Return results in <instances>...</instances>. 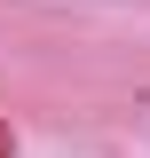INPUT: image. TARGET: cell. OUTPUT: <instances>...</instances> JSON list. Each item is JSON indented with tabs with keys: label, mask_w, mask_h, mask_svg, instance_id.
<instances>
[{
	"label": "cell",
	"mask_w": 150,
	"mask_h": 158,
	"mask_svg": "<svg viewBox=\"0 0 150 158\" xmlns=\"http://www.w3.org/2000/svg\"><path fill=\"white\" fill-rule=\"evenodd\" d=\"M134 111H150V87H142V95H134Z\"/></svg>",
	"instance_id": "cell-1"
}]
</instances>
